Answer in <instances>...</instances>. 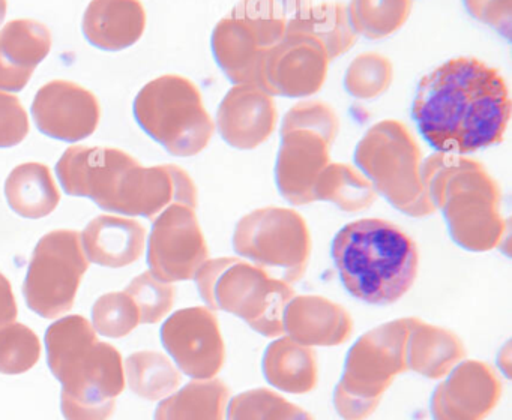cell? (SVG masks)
<instances>
[{
  "mask_svg": "<svg viewBox=\"0 0 512 420\" xmlns=\"http://www.w3.org/2000/svg\"><path fill=\"white\" fill-rule=\"evenodd\" d=\"M331 146V141L310 129L281 132L275 180L281 195L289 203L302 206L316 201L314 186L320 173L331 162Z\"/></svg>",
  "mask_w": 512,
  "mask_h": 420,
  "instance_id": "cell-19",
  "label": "cell"
},
{
  "mask_svg": "<svg viewBox=\"0 0 512 420\" xmlns=\"http://www.w3.org/2000/svg\"><path fill=\"white\" fill-rule=\"evenodd\" d=\"M412 113L433 149L466 155L503 140L511 98L496 68L473 57H458L419 81Z\"/></svg>",
  "mask_w": 512,
  "mask_h": 420,
  "instance_id": "cell-1",
  "label": "cell"
},
{
  "mask_svg": "<svg viewBox=\"0 0 512 420\" xmlns=\"http://www.w3.org/2000/svg\"><path fill=\"white\" fill-rule=\"evenodd\" d=\"M392 78L394 68L385 56L364 53L353 59L347 68L344 87L353 98L374 99L389 89Z\"/></svg>",
  "mask_w": 512,
  "mask_h": 420,
  "instance_id": "cell-34",
  "label": "cell"
},
{
  "mask_svg": "<svg viewBox=\"0 0 512 420\" xmlns=\"http://www.w3.org/2000/svg\"><path fill=\"white\" fill-rule=\"evenodd\" d=\"M373 183L347 164L329 162L314 186L316 201H328L344 212H361L376 201Z\"/></svg>",
  "mask_w": 512,
  "mask_h": 420,
  "instance_id": "cell-30",
  "label": "cell"
},
{
  "mask_svg": "<svg viewBox=\"0 0 512 420\" xmlns=\"http://www.w3.org/2000/svg\"><path fill=\"white\" fill-rule=\"evenodd\" d=\"M161 342L184 374L209 380L226 359L217 317L203 306L176 311L161 327Z\"/></svg>",
  "mask_w": 512,
  "mask_h": 420,
  "instance_id": "cell-13",
  "label": "cell"
},
{
  "mask_svg": "<svg viewBox=\"0 0 512 420\" xmlns=\"http://www.w3.org/2000/svg\"><path fill=\"white\" fill-rule=\"evenodd\" d=\"M47 362L62 383V413L67 420H109L116 396L125 389L122 356L98 341L83 315H68L46 332Z\"/></svg>",
  "mask_w": 512,
  "mask_h": 420,
  "instance_id": "cell-2",
  "label": "cell"
},
{
  "mask_svg": "<svg viewBox=\"0 0 512 420\" xmlns=\"http://www.w3.org/2000/svg\"><path fill=\"white\" fill-rule=\"evenodd\" d=\"M194 279L209 308L242 318L266 338L283 335L284 309L295 297L289 282L235 257L208 258Z\"/></svg>",
  "mask_w": 512,
  "mask_h": 420,
  "instance_id": "cell-5",
  "label": "cell"
},
{
  "mask_svg": "<svg viewBox=\"0 0 512 420\" xmlns=\"http://www.w3.org/2000/svg\"><path fill=\"white\" fill-rule=\"evenodd\" d=\"M29 117L17 96L0 90V149L14 147L28 137Z\"/></svg>",
  "mask_w": 512,
  "mask_h": 420,
  "instance_id": "cell-39",
  "label": "cell"
},
{
  "mask_svg": "<svg viewBox=\"0 0 512 420\" xmlns=\"http://www.w3.org/2000/svg\"><path fill=\"white\" fill-rule=\"evenodd\" d=\"M133 108L140 128L170 155H197L214 135L199 87L181 75H163L146 84Z\"/></svg>",
  "mask_w": 512,
  "mask_h": 420,
  "instance_id": "cell-9",
  "label": "cell"
},
{
  "mask_svg": "<svg viewBox=\"0 0 512 420\" xmlns=\"http://www.w3.org/2000/svg\"><path fill=\"white\" fill-rule=\"evenodd\" d=\"M355 162L395 209L413 218L436 212L422 182L421 150L403 123L382 120L371 126L356 146Z\"/></svg>",
  "mask_w": 512,
  "mask_h": 420,
  "instance_id": "cell-7",
  "label": "cell"
},
{
  "mask_svg": "<svg viewBox=\"0 0 512 420\" xmlns=\"http://www.w3.org/2000/svg\"><path fill=\"white\" fill-rule=\"evenodd\" d=\"M196 209L173 204L154 219L148 240V266L164 282L188 281L209 258Z\"/></svg>",
  "mask_w": 512,
  "mask_h": 420,
  "instance_id": "cell-12",
  "label": "cell"
},
{
  "mask_svg": "<svg viewBox=\"0 0 512 420\" xmlns=\"http://www.w3.org/2000/svg\"><path fill=\"white\" fill-rule=\"evenodd\" d=\"M410 11V0H352L347 8L356 35L368 39H382L397 32Z\"/></svg>",
  "mask_w": 512,
  "mask_h": 420,
  "instance_id": "cell-32",
  "label": "cell"
},
{
  "mask_svg": "<svg viewBox=\"0 0 512 420\" xmlns=\"http://www.w3.org/2000/svg\"><path fill=\"white\" fill-rule=\"evenodd\" d=\"M139 164L121 149L71 146L56 164V174L65 194L91 198L109 210L122 176Z\"/></svg>",
  "mask_w": 512,
  "mask_h": 420,
  "instance_id": "cell-16",
  "label": "cell"
},
{
  "mask_svg": "<svg viewBox=\"0 0 512 420\" xmlns=\"http://www.w3.org/2000/svg\"><path fill=\"white\" fill-rule=\"evenodd\" d=\"M304 2L242 0L215 26L212 51L233 84H253L263 89L266 57L286 36L290 18Z\"/></svg>",
  "mask_w": 512,
  "mask_h": 420,
  "instance_id": "cell-6",
  "label": "cell"
},
{
  "mask_svg": "<svg viewBox=\"0 0 512 420\" xmlns=\"http://www.w3.org/2000/svg\"><path fill=\"white\" fill-rule=\"evenodd\" d=\"M464 354L463 342L455 333L412 317L407 338V368L436 380L448 375Z\"/></svg>",
  "mask_w": 512,
  "mask_h": 420,
  "instance_id": "cell-25",
  "label": "cell"
},
{
  "mask_svg": "<svg viewBox=\"0 0 512 420\" xmlns=\"http://www.w3.org/2000/svg\"><path fill=\"white\" fill-rule=\"evenodd\" d=\"M328 65L322 42L305 33H286L266 57L263 89L287 98L313 95L325 83Z\"/></svg>",
  "mask_w": 512,
  "mask_h": 420,
  "instance_id": "cell-15",
  "label": "cell"
},
{
  "mask_svg": "<svg viewBox=\"0 0 512 420\" xmlns=\"http://www.w3.org/2000/svg\"><path fill=\"white\" fill-rule=\"evenodd\" d=\"M227 420H314L310 413L268 389L239 393L230 401Z\"/></svg>",
  "mask_w": 512,
  "mask_h": 420,
  "instance_id": "cell-33",
  "label": "cell"
},
{
  "mask_svg": "<svg viewBox=\"0 0 512 420\" xmlns=\"http://www.w3.org/2000/svg\"><path fill=\"white\" fill-rule=\"evenodd\" d=\"M19 314L10 281L0 272V329L14 323Z\"/></svg>",
  "mask_w": 512,
  "mask_h": 420,
  "instance_id": "cell-41",
  "label": "cell"
},
{
  "mask_svg": "<svg viewBox=\"0 0 512 420\" xmlns=\"http://www.w3.org/2000/svg\"><path fill=\"white\" fill-rule=\"evenodd\" d=\"M88 269L79 231L47 233L35 248L23 284L29 308L49 320L70 311Z\"/></svg>",
  "mask_w": 512,
  "mask_h": 420,
  "instance_id": "cell-11",
  "label": "cell"
},
{
  "mask_svg": "<svg viewBox=\"0 0 512 420\" xmlns=\"http://www.w3.org/2000/svg\"><path fill=\"white\" fill-rule=\"evenodd\" d=\"M289 338L307 347H334L350 338L353 321L349 312L320 296H295L283 314Z\"/></svg>",
  "mask_w": 512,
  "mask_h": 420,
  "instance_id": "cell-22",
  "label": "cell"
},
{
  "mask_svg": "<svg viewBox=\"0 0 512 420\" xmlns=\"http://www.w3.org/2000/svg\"><path fill=\"white\" fill-rule=\"evenodd\" d=\"M464 5L475 20L511 38L512 0H464Z\"/></svg>",
  "mask_w": 512,
  "mask_h": 420,
  "instance_id": "cell-40",
  "label": "cell"
},
{
  "mask_svg": "<svg viewBox=\"0 0 512 420\" xmlns=\"http://www.w3.org/2000/svg\"><path fill=\"white\" fill-rule=\"evenodd\" d=\"M125 293L136 303L140 323L155 324L173 308L176 290L169 282L155 278L152 272H145L131 281Z\"/></svg>",
  "mask_w": 512,
  "mask_h": 420,
  "instance_id": "cell-37",
  "label": "cell"
},
{
  "mask_svg": "<svg viewBox=\"0 0 512 420\" xmlns=\"http://www.w3.org/2000/svg\"><path fill=\"white\" fill-rule=\"evenodd\" d=\"M310 129V131L319 132L326 140L334 143L338 135L337 114L325 102L320 101H302L293 105L287 111L286 117L281 126V132L290 131V129Z\"/></svg>",
  "mask_w": 512,
  "mask_h": 420,
  "instance_id": "cell-38",
  "label": "cell"
},
{
  "mask_svg": "<svg viewBox=\"0 0 512 420\" xmlns=\"http://www.w3.org/2000/svg\"><path fill=\"white\" fill-rule=\"evenodd\" d=\"M332 258L346 290L370 305H391L418 275V249L400 228L383 219H359L338 231Z\"/></svg>",
  "mask_w": 512,
  "mask_h": 420,
  "instance_id": "cell-3",
  "label": "cell"
},
{
  "mask_svg": "<svg viewBox=\"0 0 512 420\" xmlns=\"http://www.w3.org/2000/svg\"><path fill=\"white\" fill-rule=\"evenodd\" d=\"M287 33H305L322 42L329 60L337 59L355 45L358 35L350 24L346 6L341 3H322L299 6L290 18Z\"/></svg>",
  "mask_w": 512,
  "mask_h": 420,
  "instance_id": "cell-28",
  "label": "cell"
},
{
  "mask_svg": "<svg viewBox=\"0 0 512 420\" xmlns=\"http://www.w3.org/2000/svg\"><path fill=\"white\" fill-rule=\"evenodd\" d=\"M95 332L107 338L130 335L140 324L139 311L127 293H109L101 296L92 309Z\"/></svg>",
  "mask_w": 512,
  "mask_h": 420,
  "instance_id": "cell-36",
  "label": "cell"
},
{
  "mask_svg": "<svg viewBox=\"0 0 512 420\" xmlns=\"http://www.w3.org/2000/svg\"><path fill=\"white\" fill-rule=\"evenodd\" d=\"M173 204L197 207V188L187 171L173 164L148 168L139 164L122 176L109 212L154 221Z\"/></svg>",
  "mask_w": 512,
  "mask_h": 420,
  "instance_id": "cell-14",
  "label": "cell"
},
{
  "mask_svg": "<svg viewBox=\"0 0 512 420\" xmlns=\"http://www.w3.org/2000/svg\"><path fill=\"white\" fill-rule=\"evenodd\" d=\"M32 116L43 134L74 143L97 131L101 107L91 90L73 81L55 80L38 90Z\"/></svg>",
  "mask_w": 512,
  "mask_h": 420,
  "instance_id": "cell-17",
  "label": "cell"
},
{
  "mask_svg": "<svg viewBox=\"0 0 512 420\" xmlns=\"http://www.w3.org/2000/svg\"><path fill=\"white\" fill-rule=\"evenodd\" d=\"M41 357V342L31 327L11 323L0 329V372L23 374L37 365Z\"/></svg>",
  "mask_w": 512,
  "mask_h": 420,
  "instance_id": "cell-35",
  "label": "cell"
},
{
  "mask_svg": "<svg viewBox=\"0 0 512 420\" xmlns=\"http://www.w3.org/2000/svg\"><path fill=\"white\" fill-rule=\"evenodd\" d=\"M229 387L217 378L193 380L160 402L154 420H224Z\"/></svg>",
  "mask_w": 512,
  "mask_h": 420,
  "instance_id": "cell-29",
  "label": "cell"
},
{
  "mask_svg": "<svg viewBox=\"0 0 512 420\" xmlns=\"http://www.w3.org/2000/svg\"><path fill=\"white\" fill-rule=\"evenodd\" d=\"M422 182L436 210H442L452 240L461 248L485 252L505 236L502 192L484 165L452 153H434L421 165Z\"/></svg>",
  "mask_w": 512,
  "mask_h": 420,
  "instance_id": "cell-4",
  "label": "cell"
},
{
  "mask_svg": "<svg viewBox=\"0 0 512 420\" xmlns=\"http://www.w3.org/2000/svg\"><path fill=\"white\" fill-rule=\"evenodd\" d=\"M52 50V33L43 23L20 18L0 30V90L20 92Z\"/></svg>",
  "mask_w": 512,
  "mask_h": 420,
  "instance_id": "cell-21",
  "label": "cell"
},
{
  "mask_svg": "<svg viewBox=\"0 0 512 420\" xmlns=\"http://www.w3.org/2000/svg\"><path fill=\"white\" fill-rule=\"evenodd\" d=\"M127 380L136 395L149 401L166 398L178 389L181 374L164 354L137 351L125 362Z\"/></svg>",
  "mask_w": 512,
  "mask_h": 420,
  "instance_id": "cell-31",
  "label": "cell"
},
{
  "mask_svg": "<svg viewBox=\"0 0 512 420\" xmlns=\"http://www.w3.org/2000/svg\"><path fill=\"white\" fill-rule=\"evenodd\" d=\"M262 366L266 381L287 393L311 392L319 377L313 348L299 344L289 336L269 344Z\"/></svg>",
  "mask_w": 512,
  "mask_h": 420,
  "instance_id": "cell-26",
  "label": "cell"
},
{
  "mask_svg": "<svg viewBox=\"0 0 512 420\" xmlns=\"http://www.w3.org/2000/svg\"><path fill=\"white\" fill-rule=\"evenodd\" d=\"M275 123L277 107L274 98L253 84H235L218 107V131L235 149H256L271 137Z\"/></svg>",
  "mask_w": 512,
  "mask_h": 420,
  "instance_id": "cell-20",
  "label": "cell"
},
{
  "mask_svg": "<svg viewBox=\"0 0 512 420\" xmlns=\"http://www.w3.org/2000/svg\"><path fill=\"white\" fill-rule=\"evenodd\" d=\"M233 249L262 269H281L286 282L304 276L311 239L305 219L284 207H265L245 215L233 234Z\"/></svg>",
  "mask_w": 512,
  "mask_h": 420,
  "instance_id": "cell-10",
  "label": "cell"
},
{
  "mask_svg": "<svg viewBox=\"0 0 512 420\" xmlns=\"http://www.w3.org/2000/svg\"><path fill=\"white\" fill-rule=\"evenodd\" d=\"M146 29L140 0H92L83 17V33L94 47L121 51L136 44Z\"/></svg>",
  "mask_w": 512,
  "mask_h": 420,
  "instance_id": "cell-24",
  "label": "cell"
},
{
  "mask_svg": "<svg viewBox=\"0 0 512 420\" xmlns=\"http://www.w3.org/2000/svg\"><path fill=\"white\" fill-rule=\"evenodd\" d=\"M502 386L496 372L478 360L457 363L431 396L434 420H484L496 408Z\"/></svg>",
  "mask_w": 512,
  "mask_h": 420,
  "instance_id": "cell-18",
  "label": "cell"
},
{
  "mask_svg": "<svg viewBox=\"0 0 512 420\" xmlns=\"http://www.w3.org/2000/svg\"><path fill=\"white\" fill-rule=\"evenodd\" d=\"M82 243L89 263L119 269L142 257L146 230L136 219L101 215L89 222Z\"/></svg>",
  "mask_w": 512,
  "mask_h": 420,
  "instance_id": "cell-23",
  "label": "cell"
},
{
  "mask_svg": "<svg viewBox=\"0 0 512 420\" xmlns=\"http://www.w3.org/2000/svg\"><path fill=\"white\" fill-rule=\"evenodd\" d=\"M412 317L389 321L364 333L347 353L334 405L344 420L374 413L394 378L407 371V338Z\"/></svg>",
  "mask_w": 512,
  "mask_h": 420,
  "instance_id": "cell-8",
  "label": "cell"
},
{
  "mask_svg": "<svg viewBox=\"0 0 512 420\" xmlns=\"http://www.w3.org/2000/svg\"><path fill=\"white\" fill-rule=\"evenodd\" d=\"M7 0H0V24L4 23L5 15H7Z\"/></svg>",
  "mask_w": 512,
  "mask_h": 420,
  "instance_id": "cell-42",
  "label": "cell"
},
{
  "mask_svg": "<svg viewBox=\"0 0 512 420\" xmlns=\"http://www.w3.org/2000/svg\"><path fill=\"white\" fill-rule=\"evenodd\" d=\"M5 197L11 209L23 218L40 219L58 207L61 192L47 165L26 162L11 171L5 182Z\"/></svg>",
  "mask_w": 512,
  "mask_h": 420,
  "instance_id": "cell-27",
  "label": "cell"
}]
</instances>
